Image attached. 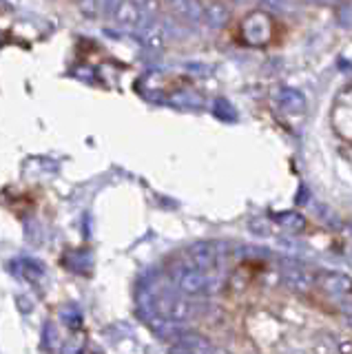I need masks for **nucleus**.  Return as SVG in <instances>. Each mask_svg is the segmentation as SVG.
Listing matches in <instances>:
<instances>
[{
  "instance_id": "dca6fc26",
  "label": "nucleus",
  "mask_w": 352,
  "mask_h": 354,
  "mask_svg": "<svg viewBox=\"0 0 352 354\" xmlns=\"http://www.w3.org/2000/svg\"><path fill=\"white\" fill-rule=\"evenodd\" d=\"M308 3H337V0H308Z\"/></svg>"
},
{
  "instance_id": "ddd939ff",
  "label": "nucleus",
  "mask_w": 352,
  "mask_h": 354,
  "mask_svg": "<svg viewBox=\"0 0 352 354\" xmlns=\"http://www.w3.org/2000/svg\"><path fill=\"white\" fill-rule=\"evenodd\" d=\"M250 230L255 232V235H261V237H266V235H272L270 221H266V219H263V217H255V219H250Z\"/></svg>"
},
{
  "instance_id": "423d86ee",
  "label": "nucleus",
  "mask_w": 352,
  "mask_h": 354,
  "mask_svg": "<svg viewBox=\"0 0 352 354\" xmlns=\"http://www.w3.org/2000/svg\"><path fill=\"white\" fill-rule=\"evenodd\" d=\"M281 277L290 288H295V290H302V292L311 290V288L315 286V274L308 268H304V266L293 263V261H288L281 268Z\"/></svg>"
},
{
  "instance_id": "4468645a",
  "label": "nucleus",
  "mask_w": 352,
  "mask_h": 354,
  "mask_svg": "<svg viewBox=\"0 0 352 354\" xmlns=\"http://www.w3.org/2000/svg\"><path fill=\"white\" fill-rule=\"evenodd\" d=\"M80 7H82V11H84V14L93 16L95 11L100 9V0H80Z\"/></svg>"
},
{
  "instance_id": "f257e3e1",
  "label": "nucleus",
  "mask_w": 352,
  "mask_h": 354,
  "mask_svg": "<svg viewBox=\"0 0 352 354\" xmlns=\"http://www.w3.org/2000/svg\"><path fill=\"white\" fill-rule=\"evenodd\" d=\"M151 310L171 321H178V324H186L200 313V306L186 299V295H182L180 290H164L151 297Z\"/></svg>"
},
{
  "instance_id": "0eeeda50",
  "label": "nucleus",
  "mask_w": 352,
  "mask_h": 354,
  "mask_svg": "<svg viewBox=\"0 0 352 354\" xmlns=\"http://www.w3.org/2000/svg\"><path fill=\"white\" fill-rule=\"evenodd\" d=\"M136 36H138V40L142 44H145V47H149V49H160L162 44L167 42V38H169V29H167V25H164V22L151 20L140 31H136Z\"/></svg>"
},
{
  "instance_id": "6e6552de",
  "label": "nucleus",
  "mask_w": 352,
  "mask_h": 354,
  "mask_svg": "<svg viewBox=\"0 0 352 354\" xmlns=\"http://www.w3.org/2000/svg\"><path fill=\"white\" fill-rule=\"evenodd\" d=\"M173 352H213L215 348L200 335H191V332H182V335L175 339L173 343Z\"/></svg>"
},
{
  "instance_id": "f3484780",
  "label": "nucleus",
  "mask_w": 352,
  "mask_h": 354,
  "mask_svg": "<svg viewBox=\"0 0 352 354\" xmlns=\"http://www.w3.org/2000/svg\"><path fill=\"white\" fill-rule=\"evenodd\" d=\"M350 324H352V317H350Z\"/></svg>"
},
{
  "instance_id": "f03ea898",
  "label": "nucleus",
  "mask_w": 352,
  "mask_h": 354,
  "mask_svg": "<svg viewBox=\"0 0 352 354\" xmlns=\"http://www.w3.org/2000/svg\"><path fill=\"white\" fill-rule=\"evenodd\" d=\"M173 283L175 290H180L186 297L211 295L219 290V279H215L211 270L189 268V266H180L178 270H173Z\"/></svg>"
},
{
  "instance_id": "9b49d317",
  "label": "nucleus",
  "mask_w": 352,
  "mask_h": 354,
  "mask_svg": "<svg viewBox=\"0 0 352 354\" xmlns=\"http://www.w3.org/2000/svg\"><path fill=\"white\" fill-rule=\"evenodd\" d=\"M228 14H226V9L222 5H217V3H211V5H206L202 7V20H206V25H211V27H222L224 22H226Z\"/></svg>"
},
{
  "instance_id": "39448f33",
  "label": "nucleus",
  "mask_w": 352,
  "mask_h": 354,
  "mask_svg": "<svg viewBox=\"0 0 352 354\" xmlns=\"http://www.w3.org/2000/svg\"><path fill=\"white\" fill-rule=\"evenodd\" d=\"M315 286L333 295H352V279L344 272L335 270H319L315 272Z\"/></svg>"
},
{
  "instance_id": "2eb2a0df",
  "label": "nucleus",
  "mask_w": 352,
  "mask_h": 354,
  "mask_svg": "<svg viewBox=\"0 0 352 354\" xmlns=\"http://www.w3.org/2000/svg\"><path fill=\"white\" fill-rule=\"evenodd\" d=\"M263 3H266L270 9H279L281 7V3H284V0H263Z\"/></svg>"
},
{
  "instance_id": "1a4fd4ad",
  "label": "nucleus",
  "mask_w": 352,
  "mask_h": 354,
  "mask_svg": "<svg viewBox=\"0 0 352 354\" xmlns=\"http://www.w3.org/2000/svg\"><path fill=\"white\" fill-rule=\"evenodd\" d=\"M167 5L175 14H180L186 20H193V22L202 20V7L200 3H195V0H167Z\"/></svg>"
},
{
  "instance_id": "f8f14e48",
  "label": "nucleus",
  "mask_w": 352,
  "mask_h": 354,
  "mask_svg": "<svg viewBox=\"0 0 352 354\" xmlns=\"http://www.w3.org/2000/svg\"><path fill=\"white\" fill-rule=\"evenodd\" d=\"M275 221L279 226H284L286 230H293V232H299L306 226V219L299 213H293V210H286V213H277L275 215Z\"/></svg>"
},
{
  "instance_id": "20e7f679",
  "label": "nucleus",
  "mask_w": 352,
  "mask_h": 354,
  "mask_svg": "<svg viewBox=\"0 0 352 354\" xmlns=\"http://www.w3.org/2000/svg\"><path fill=\"white\" fill-rule=\"evenodd\" d=\"M115 20L118 25L127 29V31H140L142 27L147 25V22H151L153 18L145 14V9H142L136 0H122V3L118 5L115 9Z\"/></svg>"
},
{
  "instance_id": "9d476101",
  "label": "nucleus",
  "mask_w": 352,
  "mask_h": 354,
  "mask_svg": "<svg viewBox=\"0 0 352 354\" xmlns=\"http://www.w3.org/2000/svg\"><path fill=\"white\" fill-rule=\"evenodd\" d=\"M279 106L288 113H302L306 109V97L295 91V88H281L279 91Z\"/></svg>"
},
{
  "instance_id": "7ed1b4c3",
  "label": "nucleus",
  "mask_w": 352,
  "mask_h": 354,
  "mask_svg": "<svg viewBox=\"0 0 352 354\" xmlns=\"http://www.w3.org/2000/svg\"><path fill=\"white\" fill-rule=\"evenodd\" d=\"M217 261H219V250L217 243L213 241H197L184 250V266H189V268L213 270Z\"/></svg>"
}]
</instances>
